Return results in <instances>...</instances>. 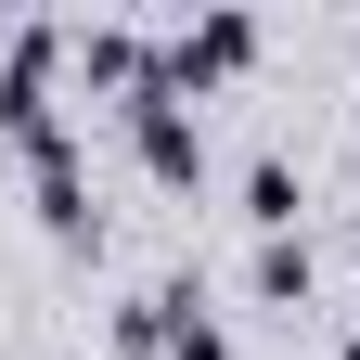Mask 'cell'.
I'll return each instance as SVG.
<instances>
[{"instance_id":"cell-1","label":"cell","mask_w":360,"mask_h":360,"mask_svg":"<svg viewBox=\"0 0 360 360\" xmlns=\"http://www.w3.org/2000/svg\"><path fill=\"white\" fill-rule=\"evenodd\" d=\"M129 142H142V180H167V193H193V180H206V129H193V103H142V116H129Z\"/></svg>"},{"instance_id":"cell-6","label":"cell","mask_w":360,"mask_h":360,"mask_svg":"<svg viewBox=\"0 0 360 360\" xmlns=\"http://www.w3.org/2000/svg\"><path fill=\"white\" fill-rule=\"evenodd\" d=\"M335 360H360V322H347V335H335Z\"/></svg>"},{"instance_id":"cell-4","label":"cell","mask_w":360,"mask_h":360,"mask_svg":"<svg viewBox=\"0 0 360 360\" xmlns=\"http://www.w3.org/2000/svg\"><path fill=\"white\" fill-rule=\"evenodd\" d=\"M26 167H39V219H52V232L77 245V232H90V180H77V129H65V142H39Z\"/></svg>"},{"instance_id":"cell-2","label":"cell","mask_w":360,"mask_h":360,"mask_svg":"<svg viewBox=\"0 0 360 360\" xmlns=\"http://www.w3.org/2000/svg\"><path fill=\"white\" fill-rule=\"evenodd\" d=\"M245 65H257V26H245V13H206V26H180V39H167V77H180V90L245 77Z\"/></svg>"},{"instance_id":"cell-5","label":"cell","mask_w":360,"mask_h":360,"mask_svg":"<svg viewBox=\"0 0 360 360\" xmlns=\"http://www.w3.org/2000/svg\"><path fill=\"white\" fill-rule=\"evenodd\" d=\"M245 219H257V232H296V219H309L296 155H245Z\"/></svg>"},{"instance_id":"cell-7","label":"cell","mask_w":360,"mask_h":360,"mask_svg":"<svg viewBox=\"0 0 360 360\" xmlns=\"http://www.w3.org/2000/svg\"><path fill=\"white\" fill-rule=\"evenodd\" d=\"M347 257H360V245H347Z\"/></svg>"},{"instance_id":"cell-3","label":"cell","mask_w":360,"mask_h":360,"mask_svg":"<svg viewBox=\"0 0 360 360\" xmlns=\"http://www.w3.org/2000/svg\"><path fill=\"white\" fill-rule=\"evenodd\" d=\"M309 283H322L309 232H257V257H245V296H257V309H309Z\"/></svg>"}]
</instances>
